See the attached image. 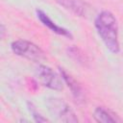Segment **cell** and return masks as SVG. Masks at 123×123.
I'll use <instances>...</instances> for the list:
<instances>
[{
  "mask_svg": "<svg viewBox=\"0 0 123 123\" xmlns=\"http://www.w3.org/2000/svg\"><path fill=\"white\" fill-rule=\"evenodd\" d=\"M27 106H28L29 111L31 112V114H32V116H33V118H34V120H35L36 122L40 123V122H46V121H48L47 118L43 117V116L37 111V109H36V107L34 106L33 103L28 102V103H27Z\"/></svg>",
  "mask_w": 123,
  "mask_h": 123,
  "instance_id": "obj_10",
  "label": "cell"
},
{
  "mask_svg": "<svg viewBox=\"0 0 123 123\" xmlns=\"http://www.w3.org/2000/svg\"><path fill=\"white\" fill-rule=\"evenodd\" d=\"M67 53L68 55L77 62L81 63V64H86L87 62V58L86 56L81 51V49H79L76 46H70L67 48Z\"/></svg>",
  "mask_w": 123,
  "mask_h": 123,
  "instance_id": "obj_9",
  "label": "cell"
},
{
  "mask_svg": "<svg viewBox=\"0 0 123 123\" xmlns=\"http://www.w3.org/2000/svg\"><path fill=\"white\" fill-rule=\"evenodd\" d=\"M4 32H5V29H4V25L2 24L1 25V37H4Z\"/></svg>",
  "mask_w": 123,
  "mask_h": 123,
  "instance_id": "obj_11",
  "label": "cell"
},
{
  "mask_svg": "<svg viewBox=\"0 0 123 123\" xmlns=\"http://www.w3.org/2000/svg\"><path fill=\"white\" fill-rule=\"evenodd\" d=\"M94 25L106 47L113 54L119 53L118 24L115 16L109 11H103L96 16Z\"/></svg>",
  "mask_w": 123,
  "mask_h": 123,
  "instance_id": "obj_1",
  "label": "cell"
},
{
  "mask_svg": "<svg viewBox=\"0 0 123 123\" xmlns=\"http://www.w3.org/2000/svg\"><path fill=\"white\" fill-rule=\"evenodd\" d=\"M46 106L49 112L58 120L65 123L78 122V118L75 112L70 108V106L62 99L50 97L46 100Z\"/></svg>",
  "mask_w": 123,
  "mask_h": 123,
  "instance_id": "obj_2",
  "label": "cell"
},
{
  "mask_svg": "<svg viewBox=\"0 0 123 123\" xmlns=\"http://www.w3.org/2000/svg\"><path fill=\"white\" fill-rule=\"evenodd\" d=\"M36 12H37V18L40 20V22H41L44 26H46L48 29H50L53 33H55V34H57V35H59V36H62V37H67V38H72V37H73L72 34H71L67 29H65V28H63V27H61V26L57 25L55 22H53V21L51 20V18H50L43 11H41V10H37Z\"/></svg>",
  "mask_w": 123,
  "mask_h": 123,
  "instance_id": "obj_6",
  "label": "cell"
},
{
  "mask_svg": "<svg viewBox=\"0 0 123 123\" xmlns=\"http://www.w3.org/2000/svg\"><path fill=\"white\" fill-rule=\"evenodd\" d=\"M58 4L77 16H85L87 4L82 0H57Z\"/></svg>",
  "mask_w": 123,
  "mask_h": 123,
  "instance_id": "obj_7",
  "label": "cell"
},
{
  "mask_svg": "<svg viewBox=\"0 0 123 123\" xmlns=\"http://www.w3.org/2000/svg\"><path fill=\"white\" fill-rule=\"evenodd\" d=\"M93 117L97 122L100 123H115L121 121V119L114 112L104 107H97L94 110Z\"/></svg>",
  "mask_w": 123,
  "mask_h": 123,
  "instance_id": "obj_8",
  "label": "cell"
},
{
  "mask_svg": "<svg viewBox=\"0 0 123 123\" xmlns=\"http://www.w3.org/2000/svg\"><path fill=\"white\" fill-rule=\"evenodd\" d=\"M11 48L15 55L36 62H41L45 59V54L42 51V49L29 40H25V39L15 40L12 42Z\"/></svg>",
  "mask_w": 123,
  "mask_h": 123,
  "instance_id": "obj_3",
  "label": "cell"
},
{
  "mask_svg": "<svg viewBox=\"0 0 123 123\" xmlns=\"http://www.w3.org/2000/svg\"><path fill=\"white\" fill-rule=\"evenodd\" d=\"M37 75L44 86L53 89V90H62V82L60 76L54 72L52 68L46 65H39L37 69Z\"/></svg>",
  "mask_w": 123,
  "mask_h": 123,
  "instance_id": "obj_4",
  "label": "cell"
},
{
  "mask_svg": "<svg viewBox=\"0 0 123 123\" xmlns=\"http://www.w3.org/2000/svg\"><path fill=\"white\" fill-rule=\"evenodd\" d=\"M60 73H61L62 81L70 88V90L72 92V95L74 96L75 100L78 103H84L85 99H86V96H85V92H84L83 87L81 86V85L70 74H68L63 68L60 67Z\"/></svg>",
  "mask_w": 123,
  "mask_h": 123,
  "instance_id": "obj_5",
  "label": "cell"
}]
</instances>
